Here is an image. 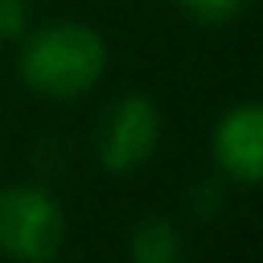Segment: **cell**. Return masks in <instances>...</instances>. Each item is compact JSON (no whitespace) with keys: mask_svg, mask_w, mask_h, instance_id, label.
<instances>
[{"mask_svg":"<svg viewBox=\"0 0 263 263\" xmlns=\"http://www.w3.org/2000/svg\"><path fill=\"white\" fill-rule=\"evenodd\" d=\"M65 241V213L44 187L0 191V252L15 263H51Z\"/></svg>","mask_w":263,"mask_h":263,"instance_id":"2","label":"cell"},{"mask_svg":"<svg viewBox=\"0 0 263 263\" xmlns=\"http://www.w3.org/2000/svg\"><path fill=\"white\" fill-rule=\"evenodd\" d=\"M213 155L231 180H238L245 187L259 184V173H263V112H259V105H238L220 119V126L213 134Z\"/></svg>","mask_w":263,"mask_h":263,"instance_id":"4","label":"cell"},{"mask_svg":"<svg viewBox=\"0 0 263 263\" xmlns=\"http://www.w3.org/2000/svg\"><path fill=\"white\" fill-rule=\"evenodd\" d=\"M105 65H108L105 40L80 22H58L33 33L18 58L26 87L54 101H72L87 94L101 80Z\"/></svg>","mask_w":263,"mask_h":263,"instance_id":"1","label":"cell"},{"mask_svg":"<svg viewBox=\"0 0 263 263\" xmlns=\"http://www.w3.org/2000/svg\"><path fill=\"white\" fill-rule=\"evenodd\" d=\"M29 26L26 0H0V40H18Z\"/></svg>","mask_w":263,"mask_h":263,"instance_id":"7","label":"cell"},{"mask_svg":"<svg viewBox=\"0 0 263 263\" xmlns=\"http://www.w3.org/2000/svg\"><path fill=\"white\" fill-rule=\"evenodd\" d=\"M252 4V0H177V8L202 22V26H223V22H234L245 15V8Z\"/></svg>","mask_w":263,"mask_h":263,"instance_id":"6","label":"cell"},{"mask_svg":"<svg viewBox=\"0 0 263 263\" xmlns=\"http://www.w3.org/2000/svg\"><path fill=\"white\" fill-rule=\"evenodd\" d=\"M130 259H134V263H184L180 231H177L166 216H144V220L134 227Z\"/></svg>","mask_w":263,"mask_h":263,"instance_id":"5","label":"cell"},{"mask_svg":"<svg viewBox=\"0 0 263 263\" xmlns=\"http://www.w3.org/2000/svg\"><path fill=\"white\" fill-rule=\"evenodd\" d=\"M159 108L144 98V94H126L119 98L101 126H98V159L108 173H130L137 166H144L159 144Z\"/></svg>","mask_w":263,"mask_h":263,"instance_id":"3","label":"cell"}]
</instances>
